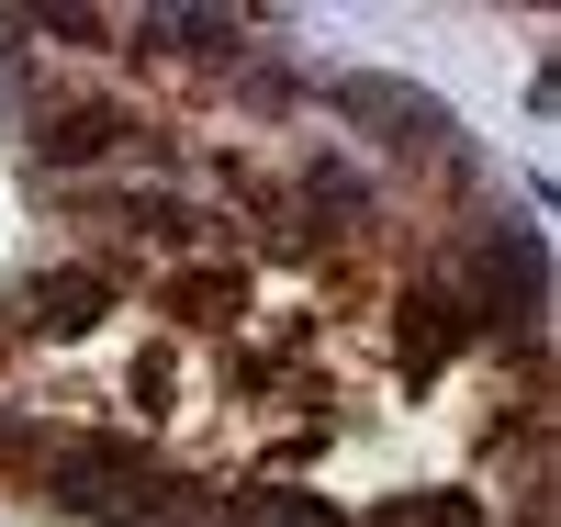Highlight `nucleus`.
<instances>
[{"mask_svg": "<svg viewBox=\"0 0 561 527\" xmlns=\"http://www.w3.org/2000/svg\"><path fill=\"white\" fill-rule=\"evenodd\" d=\"M214 527H359V516H337L325 494H304V483H237L214 505Z\"/></svg>", "mask_w": 561, "mask_h": 527, "instance_id": "obj_1", "label": "nucleus"}]
</instances>
